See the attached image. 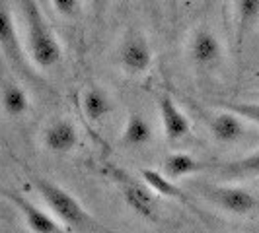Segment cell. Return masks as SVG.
<instances>
[{
    "label": "cell",
    "instance_id": "cell-16",
    "mask_svg": "<svg viewBox=\"0 0 259 233\" xmlns=\"http://www.w3.org/2000/svg\"><path fill=\"white\" fill-rule=\"evenodd\" d=\"M234 20H236V41L238 45L251 33L259 22V0H234Z\"/></svg>",
    "mask_w": 259,
    "mask_h": 233
},
{
    "label": "cell",
    "instance_id": "cell-10",
    "mask_svg": "<svg viewBox=\"0 0 259 233\" xmlns=\"http://www.w3.org/2000/svg\"><path fill=\"white\" fill-rule=\"evenodd\" d=\"M123 200L144 221H156L158 220V204H156L154 193L148 187H141L137 183H125L121 187Z\"/></svg>",
    "mask_w": 259,
    "mask_h": 233
},
{
    "label": "cell",
    "instance_id": "cell-11",
    "mask_svg": "<svg viewBox=\"0 0 259 233\" xmlns=\"http://www.w3.org/2000/svg\"><path fill=\"white\" fill-rule=\"evenodd\" d=\"M0 107L10 119H20L31 109V99L24 86L10 76L0 80Z\"/></svg>",
    "mask_w": 259,
    "mask_h": 233
},
{
    "label": "cell",
    "instance_id": "cell-7",
    "mask_svg": "<svg viewBox=\"0 0 259 233\" xmlns=\"http://www.w3.org/2000/svg\"><path fill=\"white\" fill-rule=\"evenodd\" d=\"M0 194L16 206V210L22 214L27 229L31 233H65V229L61 227V221L57 220L51 212L43 210L29 198L14 193V191H8V189H2V187H0Z\"/></svg>",
    "mask_w": 259,
    "mask_h": 233
},
{
    "label": "cell",
    "instance_id": "cell-23",
    "mask_svg": "<svg viewBox=\"0 0 259 233\" xmlns=\"http://www.w3.org/2000/svg\"><path fill=\"white\" fill-rule=\"evenodd\" d=\"M257 86H259V84H257Z\"/></svg>",
    "mask_w": 259,
    "mask_h": 233
},
{
    "label": "cell",
    "instance_id": "cell-19",
    "mask_svg": "<svg viewBox=\"0 0 259 233\" xmlns=\"http://www.w3.org/2000/svg\"><path fill=\"white\" fill-rule=\"evenodd\" d=\"M222 109L232 111L240 119H244L247 123H253L259 127V103L257 101H224L221 103Z\"/></svg>",
    "mask_w": 259,
    "mask_h": 233
},
{
    "label": "cell",
    "instance_id": "cell-4",
    "mask_svg": "<svg viewBox=\"0 0 259 233\" xmlns=\"http://www.w3.org/2000/svg\"><path fill=\"white\" fill-rule=\"evenodd\" d=\"M187 56L199 70H217L224 61L221 37L207 26L197 27L187 43Z\"/></svg>",
    "mask_w": 259,
    "mask_h": 233
},
{
    "label": "cell",
    "instance_id": "cell-22",
    "mask_svg": "<svg viewBox=\"0 0 259 233\" xmlns=\"http://www.w3.org/2000/svg\"><path fill=\"white\" fill-rule=\"evenodd\" d=\"M39 4H41L43 8H49V0H39Z\"/></svg>",
    "mask_w": 259,
    "mask_h": 233
},
{
    "label": "cell",
    "instance_id": "cell-5",
    "mask_svg": "<svg viewBox=\"0 0 259 233\" xmlns=\"http://www.w3.org/2000/svg\"><path fill=\"white\" fill-rule=\"evenodd\" d=\"M0 52L8 61L12 70H22V72L27 70L29 59H27L26 47L20 37L12 8L4 0H0Z\"/></svg>",
    "mask_w": 259,
    "mask_h": 233
},
{
    "label": "cell",
    "instance_id": "cell-8",
    "mask_svg": "<svg viewBox=\"0 0 259 233\" xmlns=\"http://www.w3.org/2000/svg\"><path fill=\"white\" fill-rule=\"evenodd\" d=\"M158 115H160V125L162 132L169 142L183 140L191 132V121L189 116L182 111V107L176 103L169 95H160L158 97Z\"/></svg>",
    "mask_w": 259,
    "mask_h": 233
},
{
    "label": "cell",
    "instance_id": "cell-6",
    "mask_svg": "<svg viewBox=\"0 0 259 233\" xmlns=\"http://www.w3.org/2000/svg\"><path fill=\"white\" fill-rule=\"evenodd\" d=\"M203 194L214 206L234 216H247L257 208V196L238 185H208L203 187Z\"/></svg>",
    "mask_w": 259,
    "mask_h": 233
},
{
    "label": "cell",
    "instance_id": "cell-2",
    "mask_svg": "<svg viewBox=\"0 0 259 233\" xmlns=\"http://www.w3.org/2000/svg\"><path fill=\"white\" fill-rule=\"evenodd\" d=\"M33 187L39 196L43 198V202L47 204L49 212L66 229L80 233L100 229L94 218L88 214V210L82 206V202L70 191H66L65 187L57 185L51 179H45V177H35Z\"/></svg>",
    "mask_w": 259,
    "mask_h": 233
},
{
    "label": "cell",
    "instance_id": "cell-21",
    "mask_svg": "<svg viewBox=\"0 0 259 233\" xmlns=\"http://www.w3.org/2000/svg\"><path fill=\"white\" fill-rule=\"evenodd\" d=\"M90 2H92V6H94L96 10H104L105 4H107L109 0H90Z\"/></svg>",
    "mask_w": 259,
    "mask_h": 233
},
{
    "label": "cell",
    "instance_id": "cell-9",
    "mask_svg": "<svg viewBox=\"0 0 259 233\" xmlns=\"http://www.w3.org/2000/svg\"><path fill=\"white\" fill-rule=\"evenodd\" d=\"M78 129L70 119H55L43 129V146L51 154H70L78 148Z\"/></svg>",
    "mask_w": 259,
    "mask_h": 233
},
{
    "label": "cell",
    "instance_id": "cell-18",
    "mask_svg": "<svg viewBox=\"0 0 259 233\" xmlns=\"http://www.w3.org/2000/svg\"><path fill=\"white\" fill-rule=\"evenodd\" d=\"M221 175L226 179H259V150L228 161L221 167Z\"/></svg>",
    "mask_w": 259,
    "mask_h": 233
},
{
    "label": "cell",
    "instance_id": "cell-13",
    "mask_svg": "<svg viewBox=\"0 0 259 233\" xmlns=\"http://www.w3.org/2000/svg\"><path fill=\"white\" fill-rule=\"evenodd\" d=\"M80 105H82V113L90 123H102L105 116L113 113V101L109 93L100 86L86 88L80 97Z\"/></svg>",
    "mask_w": 259,
    "mask_h": 233
},
{
    "label": "cell",
    "instance_id": "cell-15",
    "mask_svg": "<svg viewBox=\"0 0 259 233\" xmlns=\"http://www.w3.org/2000/svg\"><path fill=\"white\" fill-rule=\"evenodd\" d=\"M205 167L203 161H199L197 157H193L187 152H174L164 159L162 165V173L171 179V181H182L185 177H191L195 173H199L201 169Z\"/></svg>",
    "mask_w": 259,
    "mask_h": 233
},
{
    "label": "cell",
    "instance_id": "cell-17",
    "mask_svg": "<svg viewBox=\"0 0 259 233\" xmlns=\"http://www.w3.org/2000/svg\"><path fill=\"white\" fill-rule=\"evenodd\" d=\"M141 177H143L144 185L158 196H164V198H171V200H185V194L183 191L176 185V181L168 179L162 171H156V169L144 167L141 169Z\"/></svg>",
    "mask_w": 259,
    "mask_h": 233
},
{
    "label": "cell",
    "instance_id": "cell-1",
    "mask_svg": "<svg viewBox=\"0 0 259 233\" xmlns=\"http://www.w3.org/2000/svg\"><path fill=\"white\" fill-rule=\"evenodd\" d=\"M16 4L24 29L22 41L29 63L39 70H51L63 61V47L43 12V6L39 0H16Z\"/></svg>",
    "mask_w": 259,
    "mask_h": 233
},
{
    "label": "cell",
    "instance_id": "cell-3",
    "mask_svg": "<svg viewBox=\"0 0 259 233\" xmlns=\"http://www.w3.org/2000/svg\"><path fill=\"white\" fill-rule=\"evenodd\" d=\"M154 61V51L148 37L139 29L125 33L119 47V66L129 76H143L150 70Z\"/></svg>",
    "mask_w": 259,
    "mask_h": 233
},
{
    "label": "cell",
    "instance_id": "cell-14",
    "mask_svg": "<svg viewBox=\"0 0 259 233\" xmlns=\"http://www.w3.org/2000/svg\"><path fill=\"white\" fill-rule=\"evenodd\" d=\"M152 125L150 121L143 115L133 111L127 115L125 127H123V134H121V142L127 148H143L152 140Z\"/></svg>",
    "mask_w": 259,
    "mask_h": 233
},
{
    "label": "cell",
    "instance_id": "cell-20",
    "mask_svg": "<svg viewBox=\"0 0 259 233\" xmlns=\"http://www.w3.org/2000/svg\"><path fill=\"white\" fill-rule=\"evenodd\" d=\"M49 8L65 20H76L82 14V0H49Z\"/></svg>",
    "mask_w": 259,
    "mask_h": 233
},
{
    "label": "cell",
    "instance_id": "cell-12",
    "mask_svg": "<svg viewBox=\"0 0 259 233\" xmlns=\"http://www.w3.org/2000/svg\"><path fill=\"white\" fill-rule=\"evenodd\" d=\"M244 123L246 121L240 119L236 113L228 111V109H222L221 113L212 115V119L208 121V130H210V134L217 142L234 144L240 138H244V134H246V125Z\"/></svg>",
    "mask_w": 259,
    "mask_h": 233
}]
</instances>
